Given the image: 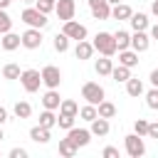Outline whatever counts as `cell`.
Instances as JSON below:
<instances>
[{"label":"cell","instance_id":"6da1fadb","mask_svg":"<svg viewBox=\"0 0 158 158\" xmlns=\"http://www.w3.org/2000/svg\"><path fill=\"white\" fill-rule=\"evenodd\" d=\"M91 44H94V52H99V54H104V57H114V54L118 52L111 32H96V37H94Z\"/></svg>","mask_w":158,"mask_h":158},{"label":"cell","instance_id":"7a4b0ae2","mask_svg":"<svg viewBox=\"0 0 158 158\" xmlns=\"http://www.w3.org/2000/svg\"><path fill=\"white\" fill-rule=\"evenodd\" d=\"M20 20L27 25V27H37V30H42V27H47V15L44 12H40L37 7H25L22 10V15H20Z\"/></svg>","mask_w":158,"mask_h":158},{"label":"cell","instance_id":"3957f363","mask_svg":"<svg viewBox=\"0 0 158 158\" xmlns=\"http://www.w3.org/2000/svg\"><path fill=\"white\" fill-rule=\"evenodd\" d=\"M104 96H106V91H104V86L99 84V81H86L84 86H81V99L86 101V104H99V101H104Z\"/></svg>","mask_w":158,"mask_h":158},{"label":"cell","instance_id":"277c9868","mask_svg":"<svg viewBox=\"0 0 158 158\" xmlns=\"http://www.w3.org/2000/svg\"><path fill=\"white\" fill-rule=\"evenodd\" d=\"M20 84H22V89H25L27 94H35V91L40 89V84H42V74H40L37 69H25V72L20 74Z\"/></svg>","mask_w":158,"mask_h":158},{"label":"cell","instance_id":"5b68a950","mask_svg":"<svg viewBox=\"0 0 158 158\" xmlns=\"http://www.w3.org/2000/svg\"><path fill=\"white\" fill-rule=\"evenodd\" d=\"M20 40H22V47H25V49H40V47H42V30L27 27V30L20 35Z\"/></svg>","mask_w":158,"mask_h":158},{"label":"cell","instance_id":"8992f818","mask_svg":"<svg viewBox=\"0 0 158 158\" xmlns=\"http://www.w3.org/2000/svg\"><path fill=\"white\" fill-rule=\"evenodd\" d=\"M40 74H42V84H44L47 89H57V86L62 84V72H59V67H54V64H47Z\"/></svg>","mask_w":158,"mask_h":158},{"label":"cell","instance_id":"52a82bcc","mask_svg":"<svg viewBox=\"0 0 158 158\" xmlns=\"http://www.w3.org/2000/svg\"><path fill=\"white\" fill-rule=\"evenodd\" d=\"M126 153H128L131 158H141V156L146 153L143 136H138V133H128V136H126Z\"/></svg>","mask_w":158,"mask_h":158},{"label":"cell","instance_id":"ba28073f","mask_svg":"<svg viewBox=\"0 0 158 158\" xmlns=\"http://www.w3.org/2000/svg\"><path fill=\"white\" fill-rule=\"evenodd\" d=\"M67 138H69V141L77 146V151H79V148L89 146V141H91V131H89V128H74V126H72V128L67 131Z\"/></svg>","mask_w":158,"mask_h":158},{"label":"cell","instance_id":"9c48e42d","mask_svg":"<svg viewBox=\"0 0 158 158\" xmlns=\"http://www.w3.org/2000/svg\"><path fill=\"white\" fill-rule=\"evenodd\" d=\"M62 32L69 37V40H86V27L81 25V22H77V20H67L64 22V27H62Z\"/></svg>","mask_w":158,"mask_h":158},{"label":"cell","instance_id":"30bf717a","mask_svg":"<svg viewBox=\"0 0 158 158\" xmlns=\"http://www.w3.org/2000/svg\"><path fill=\"white\" fill-rule=\"evenodd\" d=\"M54 12L59 20H74V12H77V2L74 0H57L54 2Z\"/></svg>","mask_w":158,"mask_h":158},{"label":"cell","instance_id":"8fae6325","mask_svg":"<svg viewBox=\"0 0 158 158\" xmlns=\"http://www.w3.org/2000/svg\"><path fill=\"white\" fill-rule=\"evenodd\" d=\"M89 10L96 20H109L111 17V2L109 0H89Z\"/></svg>","mask_w":158,"mask_h":158},{"label":"cell","instance_id":"7c38bea8","mask_svg":"<svg viewBox=\"0 0 158 158\" xmlns=\"http://www.w3.org/2000/svg\"><path fill=\"white\" fill-rule=\"evenodd\" d=\"M148 47H151V37L146 35V30H138V32L131 35V49H133V52L141 54V52H146Z\"/></svg>","mask_w":158,"mask_h":158},{"label":"cell","instance_id":"4fadbf2b","mask_svg":"<svg viewBox=\"0 0 158 158\" xmlns=\"http://www.w3.org/2000/svg\"><path fill=\"white\" fill-rule=\"evenodd\" d=\"M118 64H123V67H128V69L138 67V52H133L131 47H128V49H121V52H118Z\"/></svg>","mask_w":158,"mask_h":158},{"label":"cell","instance_id":"5bb4252c","mask_svg":"<svg viewBox=\"0 0 158 158\" xmlns=\"http://www.w3.org/2000/svg\"><path fill=\"white\" fill-rule=\"evenodd\" d=\"M0 44H2V49H5V52H12V49H17V47L22 44V40H20V35H15V32L10 30V32H5V35H2Z\"/></svg>","mask_w":158,"mask_h":158},{"label":"cell","instance_id":"9a60e30c","mask_svg":"<svg viewBox=\"0 0 158 158\" xmlns=\"http://www.w3.org/2000/svg\"><path fill=\"white\" fill-rule=\"evenodd\" d=\"M89 123H91V128H89L91 136H106L109 128H111V126H109V118H101V116H96V118L89 121Z\"/></svg>","mask_w":158,"mask_h":158},{"label":"cell","instance_id":"2e32d148","mask_svg":"<svg viewBox=\"0 0 158 158\" xmlns=\"http://www.w3.org/2000/svg\"><path fill=\"white\" fill-rule=\"evenodd\" d=\"M133 15V10H131V5H126V2H116L114 7H111V17L114 20H128Z\"/></svg>","mask_w":158,"mask_h":158},{"label":"cell","instance_id":"e0dca14e","mask_svg":"<svg viewBox=\"0 0 158 158\" xmlns=\"http://www.w3.org/2000/svg\"><path fill=\"white\" fill-rule=\"evenodd\" d=\"M74 54H77V59H91V54H94V44L86 42V40H79Z\"/></svg>","mask_w":158,"mask_h":158},{"label":"cell","instance_id":"ac0fdd59","mask_svg":"<svg viewBox=\"0 0 158 158\" xmlns=\"http://www.w3.org/2000/svg\"><path fill=\"white\" fill-rule=\"evenodd\" d=\"M94 69H96V74H99V77H109V74H111V69H114V59L101 54V59H96Z\"/></svg>","mask_w":158,"mask_h":158},{"label":"cell","instance_id":"d6986e66","mask_svg":"<svg viewBox=\"0 0 158 158\" xmlns=\"http://www.w3.org/2000/svg\"><path fill=\"white\" fill-rule=\"evenodd\" d=\"M59 101H62V99H59L57 89H47V94L42 96V106H44V109H52V111L59 109Z\"/></svg>","mask_w":158,"mask_h":158},{"label":"cell","instance_id":"ffe728a7","mask_svg":"<svg viewBox=\"0 0 158 158\" xmlns=\"http://www.w3.org/2000/svg\"><path fill=\"white\" fill-rule=\"evenodd\" d=\"M30 138L35 141V143H47L49 141V128H44V126H32L30 128Z\"/></svg>","mask_w":158,"mask_h":158},{"label":"cell","instance_id":"44dd1931","mask_svg":"<svg viewBox=\"0 0 158 158\" xmlns=\"http://www.w3.org/2000/svg\"><path fill=\"white\" fill-rule=\"evenodd\" d=\"M128 22H131L133 32H138V30H146V27H148V15H146V12H133V15L128 17Z\"/></svg>","mask_w":158,"mask_h":158},{"label":"cell","instance_id":"7402d4cb","mask_svg":"<svg viewBox=\"0 0 158 158\" xmlns=\"http://www.w3.org/2000/svg\"><path fill=\"white\" fill-rule=\"evenodd\" d=\"M114 42H116V49L121 52V49H128L131 47V35L126 32V30H116L114 32Z\"/></svg>","mask_w":158,"mask_h":158},{"label":"cell","instance_id":"603a6c76","mask_svg":"<svg viewBox=\"0 0 158 158\" xmlns=\"http://www.w3.org/2000/svg\"><path fill=\"white\" fill-rule=\"evenodd\" d=\"M126 94L128 96H141L143 94V81L141 79H136V77H128V81H126Z\"/></svg>","mask_w":158,"mask_h":158},{"label":"cell","instance_id":"cb8c5ba5","mask_svg":"<svg viewBox=\"0 0 158 158\" xmlns=\"http://www.w3.org/2000/svg\"><path fill=\"white\" fill-rule=\"evenodd\" d=\"M96 114H99L101 118H114V116H116V106H114L111 101H106V99H104V101H99V104H96Z\"/></svg>","mask_w":158,"mask_h":158},{"label":"cell","instance_id":"d4e9b609","mask_svg":"<svg viewBox=\"0 0 158 158\" xmlns=\"http://www.w3.org/2000/svg\"><path fill=\"white\" fill-rule=\"evenodd\" d=\"M109 77H111L116 84H118V81H123V84H126V81H128V77H131V69H128V67H123V64H118V67H114V69H111V74H109Z\"/></svg>","mask_w":158,"mask_h":158},{"label":"cell","instance_id":"484cf974","mask_svg":"<svg viewBox=\"0 0 158 158\" xmlns=\"http://www.w3.org/2000/svg\"><path fill=\"white\" fill-rule=\"evenodd\" d=\"M59 114L77 116V114H79V104H77V101H72V99H62V101H59Z\"/></svg>","mask_w":158,"mask_h":158},{"label":"cell","instance_id":"4316f807","mask_svg":"<svg viewBox=\"0 0 158 158\" xmlns=\"http://www.w3.org/2000/svg\"><path fill=\"white\" fill-rule=\"evenodd\" d=\"M59 156H64V158H74V156H77V146H74L69 138H59Z\"/></svg>","mask_w":158,"mask_h":158},{"label":"cell","instance_id":"83f0119b","mask_svg":"<svg viewBox=\"0 0 158 158\" xmlns=\"http://www.w3.org/2000/svg\"><path fill=\"white\" fill-rule=\"evenodd\" d=\"M12 111H15V116H17V118H30L32 106H30V101H17V104L12 106Z\"/></svg>","mask_w":158,"mask_h":158},{"label":"cell","instance_id":"f1b7e54d","mask_svg":"<svg viewBox=\"0 0 158 158\" xmlns=\"http://www.w3.org/2000/svg\"><path fill=\"white\" fill-rule=\"evenodd\" d=\"M40 126H44V128L57 126V116H54V111H52V109H44V111L40 114Z\"/></svg>","mask_w":158,"mask_h":158},{"label":"cell","instance_id":"f546056e","mask_svg":"<svg viewBox=\"0 0 158 158\" xmlns=\"http://www.w3.org/2000/svg\"><path fill=\"white\" fill-rule=\"evenodd\" d=\"M54 49H57L59 54L69 49V37H67L64 32H59V35H54Z\"/></svg>","mask_w":158,"mask_h":158},{"label":"cell","instance_id":"4dcf8cb0","mask_svg":"<svg viewBox=\"0 0 158 158\" xmlns=\"http://www.w3.org/2000/svg\"><path fill=\"white\" fill-rule=\"evenodd\" d=\"M20 74H22V72H20V67H17V64H12V62L2 67V77H5V79H20Z\"/></svg>","mask_w":158,"mask_h":158},{"label":"cell","instance_id":"1f68e13d","mask_svg":"<svg viewBox=\"0 0 158 158\" xmlns=\"http://www.w3.org/2000/svg\"><path fill=\"white\" fill-rule=\"evenodd\" d=\"M79 116H81L84 121H94L99 114H96V106H94V104H86V106H81V109H79Z\"/></svg>","mask_w":158,"mask_h":158},{"label":"cell","instance_id":"d6a6232c","mask_svg":"<svg viewBox=\"0 0 158 158\" xmlns=\"http://www.w3.org/2000/svg\"><path fill=\"white\" fill-rule=\"evenodd\" d=\"M12 30V17L0 7V35H5V32H10Z\"/></svg>","mask_w":158,"mask_h":158},{"label":"cell","instance_id":"836d02e7","mask_svg":"<svg viewBox=\"0 0 158 158\" xmlns=\"http://www.w3.org/2000/svg\"><path fill=\"white\" fill-rule=\"evenodd\" d=\"M74 118H77V116H67V114H59V116H57V126H59V128H64V131H69V128L74 126Z\"/></svg>","mask_w":158,"mask_h":158},{"label":"cell","instance_id":"e575fe53","mask_svg":"<svg viewBox=\"0 0 158 158\" xmlns=\"http://www.w3.org/2000/svg\"><path fill=\"white\" fill-rule=\"evenodd\" d=\"M146 104H148V109L158 111V89H156V86H153V89L146 94Z\"/></svg>","mask_w":158,"mask_h":158},{"label":"cell","instance_id":"d590c367","mask_svg":"<svg viewBox=\"0 0 158 158\" xmlns=\"http://www.w3.org/2000/svg\"><path fill=\"white\" fill-rule=\"evenodd\" d=\"M133 133L146 136V133H148V121H146V118H136V123H133Z\"/></svg>","mask_w":158,"mask_h":158},{"label":"cell","instance_id":"8d00e7d4","mask_svg":"<svg viewBox=\"0 0 158 158\" xmlns=\"http://www.w3.org/2000/svg\"><path fill=\"white\" fill-rule=\"evenodd\" d=\"M35 7H37L40 12H44V15H49V12L54 10V2H47V0H37V2H35Z\"/></svg>","mask_w":158,"mask_h":158},{"label":"cell","instance_id":"74e56055","mask_svg":"<svg viewBox=\"0 0 158 158\" xmlns=\"http://www.w3.org/2000/svg\"><path fill=\"white\" fill-rule=\"evenodd\" d=\"M101 156H104V158H118V148H114V146H106V148L101 151Z\"/></svg>","mask_w":158,"mask_h":158},{"label":"cell","instance_id":"f35d334b","mask_svg":"<svg viewBox=\"0 0 158 158\" xmlns=\"http://www.w3.org/2000/svg\"><path fill=\"white\" fill-rule=\"evenodd\" d=\"M146 136L158 141V121H156V123H151V121H148V133H146Z\"/></svg>","mask_w":158,"mask_h":158},{"label":"cell","instance_id":"ab89813d","mask_svg":"<svg viewBox=\"0 0 158 158\" xmlns=\"http://www.w3.org/2000/svg\"><path fill=\"white\" fill-rule=\"evenodd\" d=\"M10 158H27V151L25 148H12L10 151Z\"/></svg>","mask_w":158,"mask_h":158},{"label":"cell","instance_id":"60d3db41","mask_svg":"<svg viewBox=\"0 0 158 158\" xmlns=\"http://www.w3.org/2000/svg\"><path fill=\"white\" fill-rule=\"evenodd\" d=\"M5 121H7V109H5V106H0V126H2Z\"/></svg>","mask_w":158,"mask_h":158},{"label":"cell","instance_id":"b9f144b4","mask_svg":"<svg viewBox=\"0 0 158 158\" xmlns=\"http://www.w3.org/2000/svg\"><path fill=\"white\" fill-rule=\"evenodd\" d=\"M151 84L158 89V69H153V72H151Z\"/></svg>","mask_w":158,"mask_h":158},{"label":"cell","instance_id":"7bdbcfd3","mask_svg":"<svg viewBox=\"0 0 158 158\" xmlns=\"http://www.w3.org/2000/svg\"><path fill=\"white\" fill-rule=\"evenodd\" d=\"M151 37H153V40H158V22L151 27Z\"/></svg>","mask_w":158,"mask_h":158},{"label":"cell","instance_id":"ee69618b","mask_svg":"<svg viewBox=\"0 0 158 158\" xmlns=\"http://www.w3.org/2000/svg\"><path fill=\"white\" fill-rule=\"evenodd\" d=\"M151 12L158 17V0H153V2H151Z\"/></svg>","mask_w":158,"mask_h":158},{"label":"cell","instance_id":"f6af8a7d","mask_svg":"<svg viewBox=\"0 0 158 158\" xmlns=\"http://www.w3.org/2000/svg\"><path fill=\"white\" fill-rule=\"evenodd\" d=\"M10 2H12V0H0V7H2V10H7V5H10Z\"/></svg>","mask_w":158,"mask_h":158},{"label":"cell","instance_id":"bcb514c9","mask_svg":"<svg viewBox=\"0 0 158 158\" xmlns=\"http://www.w3.org/2000/svg\"><path fill=\"white\" fill-rule=\"evenodd\" d=\"M2 138H5V133H2V126H0V141H2Z\"/></svg>","mask_w":158,"mask_h":158},{"label":"cell","instance_id":"7dc6e473","mask_svg":"<svg viewBox=\"0 0 158 158\" xmlns=\"http://www.w3.org/2000/svg\"><path fill=\"white\" fill-rule=\"evenodd\" d=\"M109 2H111V5H116V2H121V0H109Z\"/></svg>","mask_w":158,"mask_h":158},{"label":"cell","instance_id":"c3c4849f","mask_svg":"<svg viewBox=\"0 0 158 158\" xmlns=\"http://www.w3.org/2000/svg\"><path fill=\"white\" fill-rule=\"evenodd\" d=\"M22 2H37V0H22Z\"/></svg>","mask_w":158,"mask_h":158},{"label":"cell","instance_id":"681fc988","mask_svg":"<svg viewBox=\"0 0 158 158\" xmlns=\"http://www.w3.org/2000/svg\"><path fill=\"white\" fill-rule=\"evenodd\" d=\"M47 2H57V0H47Z\"/></svg>","mask_w":158,"mask_h":158}]
</instances>
